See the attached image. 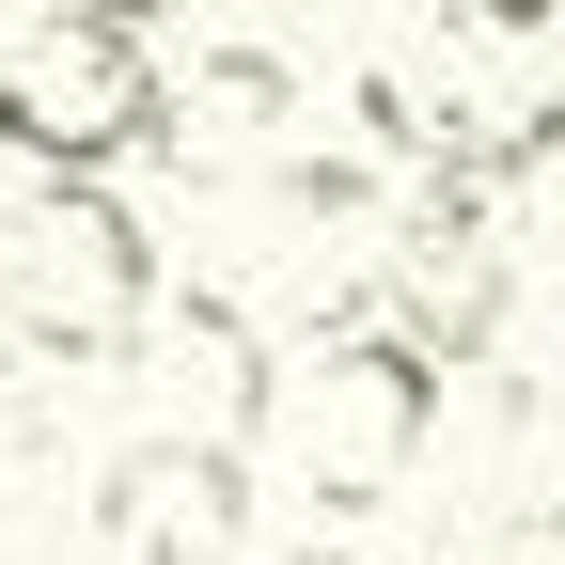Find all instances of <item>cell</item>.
Here are the masks:
<instances>
[{"label": "cell", "instance_id": "1", "mask_svg": "<svg viewBox=\"0 0 565 565\" xmlns=\"http://www.w3.org/2000/svg\"><path fill=\"white\" fill-rule=\"evenodd\" d=\"M424 440H440V345L408 330H330L299 362H267L252 393V456L282 487H315V519H377L424 471Z\"/></svg>", "mask_w": 565, "mask_h": 565}, {"label": "cell", "instance_id": "2", "mask_svg": "<svg viewBox=\"0 0 565 565\" xmlns=\"http://www.w3.org/2000/svg\"><path fill=\"white\" fill-rule=\"evenodd\" d=\"M0 330L32 362H126L158 330V236L95 173H17L0 189Z\"/></svg>", "mask_w": 565, "mask_h": 565}, {"label": "cell", "instance_id": "3", "mask_svg": "<svg viewBox=\"0 0 565 565\" xmlns=\"http://www.w3.org/2000/svg\"><path fill=\"white\" fill-rule=\"evenodd\" d=\"M141 141H173V79H158V47H141L126 17H63L0 63V158H32V173H110L141 158Z\"/></svg>", "mask_w": 565, "mask_h": 565}, {"label": "cell", "instance_id": "4", "mask_svg": "<svg viewBox=\"0 0 565 565\" xmlns=\"http://www.w3.org/2000/svg\"><path fill=\"white\" fill-rule=\"evenodd\" d=\"M95 534L126 550V565H236V534H252V440H141V456H110V503H95Z\"/></svg>", "mask_w": 565, "mask_h": 565}, {"label": "cell", "instance_id": "5", "mask_svg": "<svg viewBox=\"0 0 565 565\" xmlns=\"http://www.w3.org/2000/svg\"><path fill=\"white\" fill-rule=\"evenodd\" d=\"M282 110H299V79L267 47H189V79H173V126H282Z\"/></svg>", "mask_w": 565, "mask_h": 565}, {"label": "cell", "instance_id": "6", "mask_svg": "<svg viewBox=\"0 0 565 565\" xmlns=\"http://www.w3.org/2000/svg\"><path fill=\"white\" fill-rule=\"evenodd\" d=\"M487 32H565V0H471Z\"/></svg>", "mask_w": 565, "mask_h": 565}, {"label": "cell", "instance_id": "7", "mask_svg": "<svg viewBox=\"0 0 565 565\" xmlns=\"http://www.w3.org/2000/svg\"><path fill=\"white\" fill-rule=\"evenodd\" d=\"M79 17H126V32H158V17H189V0H79Z\"/></svg>", "mask_w": 565, "mask_h": 565}, {"label": "cell", "instance_id": "8", "mask_svg": "<svg viewBox=\"0 0 565 565\" xmlns=\"http://www.w3.org/2000/svg\"><path fill=\"white\" fill-rule=\"evenodd\" d=\"M282 17H362V0H282Z\"/></svg>", "mask_w": 565, "mask_h": 565}, {"label": "cell", "instance_id": "9", "mask_svg": "<svg viewBox=\"0 0 565 565\" xmlns=\"http://www.w3.org/2000/svg\"><path fill=\"white\" fill-rule=\"evenodd\" d=\"M330 565H345V550H330Z\"/></svg>", "mask_w": 565, "mask_h": 565}]
</instances>
